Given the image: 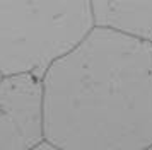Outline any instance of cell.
I'll use <instances>...</instances> for the list:
<instances>
[{
	"instance_id": "4",
	"label": "cell",
	"mask_w": 152,
	"mask_h": 150,
	"mask_svg": "<svg viewBox=\"0 0 152 150\" xmlns=\"http://www.w3.org/2000/svg\"><path fill=\"white\" fill-rule=\"evenodd\" d=\"M94 27L110 29L152 44V2H91Z\"/></svg>"
},
{
	"instance_id": "1",
	"label": "cell",
	"mask_w": 152,
	"mask_h": 150,
	"mask_svg": "<svg viewBox=\"0 0 152 150\" xmlns=\"http://www.w3.org/2000/svg\"><path fill=\"white\" fill-rule=\"evenodd\" d=\"M45 142L60 150L152 147V44L94 27L43 77Z\"/></svg>"
},
{
	"instance_id": "7",
	"label": "cell",
	"mask_w": 152,
	"mask_h": 150,
	"mask_svg": "<svg viewBox=\"0 0 152 150\" xmlns=\"http://www.w3.org/2000/svg\"><path fill=\"white\" fill-rule=\"evenodd\" d=\"M145 150H152V147H149V149H145Z\"/></svg>"
},
{
	"instance_id": "5",
	"label": "cell",
	"mask_w": 152,
	"mask_h": 150,
	"mask_svg": "<svg viewBox=\"0 0 152 150\" xmlns=\"http://www.w3.org/2000/svg\"><path fill=\"white\" fill-rule=\"evenodd\" d=\"M33 150H60V149H56V147H53V145H50L48 142H43L39 147H36V149Z\"/></svg>"
},
{
	"instance_id": "3",
	"label": "cell",
	"mask_w": 152,
	"mask_h": 150,
	"mask_svg": "<svg viewBox=\"0 0 152 150\" xmlns=\"http://www.w3.org/2000/svg\"><path fill=\"white\" fill-rule=\"evenodd\" d=\"M39 74L4 77L0 84V150H33L45 142V87Z\"/></svg>"
},
{
	"instance_id": "2",
	"label": "cell",
	"mask_w": 152,
	"mask_h": 150,
	"mask_svg": "<svg viewBox=\"0 0 152 150\" xmlns=\"http://www.w3.org/2000/svg\"><path fill=\"white\" fill-rule=\"evenodd\" d=\"M94 29L91 2H0V74L45 75Z\"/></svg>"
},
{
	"instance_id": "6",
	"label": "cell",
	"mask_w": 152,
	"mask_h": 150,
	"mask_svg": "<svg viewBox=\"0 0 152 150\" xmlns=\"http://www.w3.org/2000/svg\"><path fill=\"white\" fill-rule=\"evenodd\" d=\"M2 80H4V75L0 74V84H2Z\"/></svg>"
}]
</instances>
